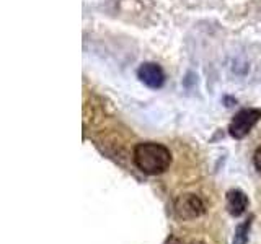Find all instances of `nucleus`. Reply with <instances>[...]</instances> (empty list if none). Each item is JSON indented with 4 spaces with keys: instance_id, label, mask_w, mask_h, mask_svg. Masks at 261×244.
Returning <instances> with one entry per match:
<instances>
[{
    "instance_id": "obj_1",
    "label": "nucleus",
    "mask_w": 261,
    "mask_h": 244,
    "mask_svg": "<svg viewBox=\"0 0 261 244\" xmlns=\"http://www.w3.org/2000/svg\"><path fill=\"white\" fill-rule=\"evenodd\" d=\"M136 166L145 174H162L170 168L171 153L165 145L157 142H144L134 148Z\"/></svg>"
},
{
    "instance_id": "obj_2",
    "label": "nucleus",
    "mask_w": 261,
    "mask_h": 244,
    "mask_svg": "<svg viewBox=\"0 0 261 244\" xmlns=\"http://www.w3.org/2000/svg\"><path fill=\"white\" fill-rule=\"evenodd\" d=\"M261 119L259 109H242L235 114L230 126H228V132L233 138H243L247 137L251 129L256 126V122Z\"/></svg>"
},
{
    "instance_id": "obj_3",
    "label": "nucleus",
    "mask_w": 261,
    "mask_h": 244,
    "mask_svg": "<svg viewBox=\"0 0 261 244\" xmlns=\"http://www.w3.org/2000/svg\"><path fill=\"white\" fill-rule=\"evenodd\" d=\"M175 215L179 220H193L204 214V203L194 194H183L175 200Z\"/></svg>"
},
{
    "instance_id": "obj_4",
    "label": "nucleus",
    "mask_w": 261,
    "mask_h": 244,
    "mask_svg": "<svg viewBox=\"0 0 261 244\" xmlns=\"http://www.w3.org/2000/svg\"><path fill=\"white\" fill-rule=\"evenodd\" d=\"M137 77L144 85L153 89L162 88L163 83H165V72H163V69L155 62L142 64L137 70Z\"/></svg>"
},
{
    "instance_id": "obj_5",
    "label": "nucleus",
    "mask_w": 261,
    "mask_h": 244,
    "mask_svg": "<svg viewBox=\"0 0 261 244\" xmlns=\"http://www.w3.org/2000/svg\"><path fill=\"white\" fill-rule=\"evenodd\" d=\"M247 205H248V199L242 191L235 189L227 194V208L232 215H235V217L242 215L245 208H247Z\"/></svg>"
},
{
    "instance_id": "obj_6",
    "label": "nucleus",
    "mask_w": 261,
    "mask_h": 244,
    "mask_svg": "<svg viewBox=\"0 0 261 244\" xmlns=\"http://www.w3.org/2000/svg\"><path fill=\"white\" fill-rule=\"evenodd\" d=\"M248 228H250V222L245 223L242 226H239V230H237V234H235V241L233 244H245L247 242V233H248Z\"/></svg>"
},
{
    "instance_id": "obj_7",
    "label": "nucleus",
    "mask_w": 261,
    "mask_h": 244,
    "mask_svg": "<svg viewBox=\"0 0 261 244\" xmlns=\"http://www.w3.org/2000/svg\"><path fill=\"white\" fill-rule=\"evenodd\" d=\"M253 161H255V168L258 169V173L261 174V145L256 148L255 155H253Z\"/></svg>"
},
{
    "instance_id": "obj_8",
    "label": "nucleus",
    "mask_w": 261,
    "mask_h": 244,
    "mask_svg": "<svg viewBox=\"0 0 261 244\" xmlns=\"http://www.w3.org/2000/svg\"><path fill=\"white\" fill-rule=\"evenodd\" d=\"M167 244H183L179 239H176V238H171V239H168V242Z\"/></svg>"
},
{
    "instance_id": "obj_9",
    "label": "nucleus",
    "mask_w": 261,
    "mask_h": 244,
    "mask_svg": "<svg viewBox=\"0 0 261 244\" xmlns=\"http://www.w3.org/2000/svg\"><path fill=\"white\" fill-rule=\"evenodd\" d=\"M193 244H202V242H193Z\"/></svg>"
}]
</instances>
